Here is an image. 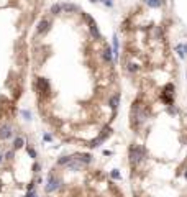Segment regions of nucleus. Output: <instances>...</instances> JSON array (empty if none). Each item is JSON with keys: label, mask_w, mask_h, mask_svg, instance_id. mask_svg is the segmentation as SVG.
<instances>
[{"label": "nucleus", "mask_w": 187, "mask_h": 197, "mask_svg": "<svg viewBox=\"0 0 187 197\" xmlns=\"http://www.w3.org/2000/svg\"><path fill=\"white\" fill-rule=\"evenodd\" d=\"M130 118H132V126H140L143 121H146L148 118V107L143 105V102L140 99L133 102L132 112H130Z\"/></svg>", "instance_id": "1"}, {"label": "nucleus", "mask_w": 187, "mask_h": 197, "mask_svg": "<svg viewBox=\"0 0 187 197\" xmlns=\"http://www.w3.org/2000/svg\"><path fill=\"white\" fill-rule=\"evenodd\" d=\"M128 156H130V163L133 166H136V164H140V163H143L146 159V151L140 145H132L130 151H128Z\"/></svg>", "instance_id": "2"}, {"label": "nucleus", "mask_w": 187, "mask_h": 197, "mask_svg": "<svg viewBox=\"0 0 187 197\" xmlns=\"http://www.w3.org/2000/svg\"><path fill=\"white\" fill-rule=\"evenodd\" d=\"M110 135H112V128H110V126H105V128H103V130L100 131V135H99V137H97L95 140H94V141L90 143V146H92V148L100 146L102 143L105 141V140H107L108 137H110Z\"/></svg>", "instance_id": "3"}, {"label": "nucleus", "mask_w": 187, "mask_h": 197, "mask_svg": "<svg viewBox=\"0 0 187 197\" xmlns=\"http://www.w3.org/2000/svg\"><path fill=\"white\" fill-rule=\"evenodd\" d=\"M36 86H38V91H40L41 94H45V95H49V94H51L49 81H48L46 77H38V81H36Z\"/></svg>", "instance_id": "4"}, {"label": "nucleus", "mask_w": 187, "mask_h": 197, "mask_svg": "<svg viewBox=\"0 0 187 197\" xmlns=\"http://www.w3.org/2000/svg\"><path fill=\"white\" fill-rule=\"evenodd\" d=\"M56 189H59V179L49 172V176H48V182H46V192H54Z\"/></svg>", "instance_id": "5"}, {"label": "nucleus", "mask_w": 187, "mask_h": 197, "mask_svg": "<svg viewBox=\"0 0 187 197\" xmlns=\"http://www.w3.org/2000/svg\"><path fill=\"white\" fill-rule=\"evenodd\" d=\"M13 137V128L12 125H2L0 126V140H8V138Z\"/></svg>", "instance_id": "6"}, {"label": "nucleus", "mask_w": 187, "mask_h": 197, "mask_svg": "<svg viewBox=\"0 0 187 197\" xmlns=\"http://www.w3.org/2000/svg\"><path fill=\"white\" fill-rule=\"evenodd\" d=\"M49 28H51V20L49 18H43V20H40V23H38V33H40V35L48 33Z\"/></svg>", "instance_id": "7"}, {"label": "nucleus", "mask_w": 187, "mask_h": 197, "mask_svg": "<svg viewBox=\"0 0 187 197\" xmlns=\"http://www.w3.org/2000/svg\"><path fill=\"white\" fill-rule=\"evenodd\" d=\"M66 166H67V169H69V171H81L84 164H82V163L79 161L76 156H72V158H71V161L67 163Z\"/></svg>", "instance_id": "8"}, {"label": "nucleus", "mask_w": 187, "mask_h": 197, "mask_svg": "<svg viewBox=\"0 0 187 197\" xmlns=\"http://www.w3.org/2000/svg\"><path fill=\"white\" fill-rule=\"evenodd\" d=\"M74 156H76L82 164H90L92 163V154H89V153H77Z\"/></svg>", "instance_id": "9"}, {"label": "nucleus", "mask_w": 187, "mask_h": 197, "mask_svg": "<svg viewBox=\"0 0 187 197\" xmlns=\"http://www.w3.org/2000/svg\"><path fill=\"white\" fill-rule=\"evenodd\" d=\"M61 8L67 13H72V12H79V7L74 5V3H61Z\"/></svg>", "instance_id": "10"}, {"label": "nucleus", "mask_w": 187, "mask_h": 197, "mask_svg": "<svg viewBox=\"0 0 187 197\" xmlns=\"http://www.w3.org/2000/svg\"><path fill=\"white\" fill-rule=\"evenodd\" d=\"M118 104H120V95L118 94H115V95L110 97V100H108V105H110L112 110H116V107H118Z\"/></svg>", "instance_id": "11"}, {"label": "nucleus", "mask_w": 187, "mask_h": 197, "mask_svg": "<svg viewBox=\"0 0 187 197\" xmlns=\"http://www.w3.org/2000/svg\"><path fill=\"white\" fill-rule=\"evenodd\" d=\"M103 59H105L107 62H112V61H113V51H112L110 46H107L105 49H103Z\"/></svg>", "instance_id": "12"}, {"label": "nucleus", "mask_w": 187, "mask_h": 197, "mask_svg": "<svg viewBox=\"0 0 187 197\" xmlns=\"http://www.w3.org/2000/svg\"><path fill=\"white\" fill-rule=\"evenodd\" d=\"M149 8H159L162 5V0H143Z\"/></svg>", "instance_id": "13"}, {"label": "nucleus", "mask_w": 187, "mask_h": 197, "mask_svg": "<svg viewBox=\"0 0 187 197\" xmlns=\"http://www.w3.org/2000/svg\"><path fill=\"white\" fill-rule=\"evenodd\" d=\"M25 146V138L23 137H16L15 140H13V148L15 150H20V148Z\"/></svg>", "instance_id": "14"}, {"label": "nucleus", "mask_w": 187, "mask_h": 197, "mask_svg": "<svg viewBox=\"0 0 187 197\" xmlns=\"http://www.w3.org/2000/svg\"><path fill=\"white\" fill-rule=\"evenodd\" d=\"M90 35L95 38V40H100V31H99V26L95 25V21L90 25Z\"/></svg>", "instance_id": "15"}, {"label": "nucleus", "mask_w": 187, "mask_h": 197, "mask_svg": "<svg viewBox=\"0 0 187 197\" xmlns=\"http://www.w3.org/2000/svg\"><path fill=\"white\" fill-rule=\"evenodd\" d=\"M62 8H61V3H54V5H51V15H59Z\"/></svg>", "instance_id": "16"}, {"label": "nucleus", "mask_w": 187, "mask_h": 197, "mask_svg": "<svg viewBox=\"0 0 187 197\" xmlns=\"http://www.w3.org/2000/svg\"><path fill=\"white\" fill-rule=\"evenodd\" d=\"M161 99H162V102H164L166 105H171V104H172V95H169V94L161 92Z\"/></svg>", "instance_id": "17"}, {"label": "nucleus", "mask_w": 187, "mask_h": 197, "mask_svg": "<svg viewBox=\"0 0 187 197\" xmlns=\"http://www.w3.org/2000/svg\"><path fill=\"white\" fill-rule=\"evenodd\" d=\"M72 156H61L59 159H58V166H66L67 163L71 161Z\"/></svg>", "instance_id": "18"}, {"label": "nucleus", "mask_w": 187, "mask_h": 197, "mask_svg": "<svg viewBox=\"0 0 187 197\" xmlns=\"http://www.w3.org/2000/svg\"><path fill=\"white\" fill-rule=\"evenodd\" d=\"M176 53H177V56H179L181 59H184V58H186V53H184V45H177L176 46Z\"/></svg>", "instance_id": "19"}, {"label": "nucleus", "mask_w": 187, "mask_h": 197, "mask_svg": "<svg viewBox=\"0 0 187 197\" xmlns=\"http://www.w3.org/2000/svg\"><path fill=\"white\" fill-rule=\"evenodd\" d=\"M162 92H164V94L172 95V94H174V86H172V84H166V86H164V89H162Z\"/></svg>", "instance_id": "20"}, {"label": "nucleus", "mask_w": 187, "mask_h": 197, "mask_svg": "<svg viewBox=\"0 0 187 197\" xmlns=\"http://www.w3.org/2000/svg\"><path fill=\"white\" fill-rule=\"evenodd\" d=\"M110 176L113 177V179H116V181H120V179H121V174L118 172V169H113V171L110 172Z\"/></svg>", "instance_id": "21"}, {"label": "nucleus", "mask_w": 187, "mask_h": 197, "mask_svg": "<svg viewBox=\"0 0 187 197\" xmlns=\"http://www.w3.org/2000/svg\"><path fill=\"white\" fill-rule=\"evenodd\" d=\"M26 151H28V156H30V158H33V159H36V150H35V148L28 146V150H26Z\"/></svg>", "instance_id": "22"}, {"label": "nucleus", "mask_w": 187, "mask_h": 197, "mask_svg": "<svg viewBox=\"0 0 187 197\" xmlns=\"http://www.w3.org/2000/svg\"><path fill=\"white\" fill-rule=\"evenodd\" d=\"M21 115L25 120H31V112L30 110H21Z\"/></svg>", "instance_id": "23"}, {"label": "nucleus", "mask_w": 187, "mask_h": 197, "mask_svg": "<svg viewBox=\"0 0 187 197\" xmlns=\"http://www.w3.org/2000/svg\"><path fill=\"white\" fill-rule=\"evenodd\" d=\"M128 71H130V72H136L138 71V66L133 64V62H132V64H128Z\"/></svg>", "instance_id": "24"}, {"label": "nucleus", "mask_w": 187, "mask_h": 197, "mask_svg": "<svg viewBox=\"0 0 187 197\" xmlns=\"http://www.w3.org/2000/svg\"><path fill=\"white\" fill-rule=\"evenodd\" d=\"M82 15H84V18H86V21L89 23V25H92V23H94V18H92L90 15H87V13H82Z\"/></svg>", "instance_id": "25"}, {"label": "nucleus", "mask_w": 187, "mask_h": 197, "mask_svg": "<svg viewBox=\"0 0 187 197\" xmlns=\"http://www.w3.org/2000/svg\"><path fill=\"white\" fill-rule=\"evenodd\" d=\"M102 2H103L105 7H113V2H112V0H102Z\"/></svg>", "instance_id": "26"}, {"label": "nucleus", "mask_w": 187, "mask_h": 197, "mask_svg": "<svg viewBox=\"0 0 187 197\" xmlns=\"http://www.w3.org/2000/svg\"><path fill=\"white\" fill-rule=\"evenodd\" d=\"M5 158L10 161V159H13V151H7V154H5Z\"/></svg>", "instance_id": "27"}, {"label": "nucleus", "mask_w": 187, "mask_h": 197, "mask_svg": "<svg viewBox=\"0 0 187 197\" xmlns=\"http://www.w3.org/2000/svg\"><path fill=\"white\" fill-rule=\"evenodd\" d=\"M33 171H35V172L40 171V164H38V163H35V164H33Z\"/></svg>", "instance_id": "28"}, {"label": "nucleus", "mask_w": 187, "mask_h": 197, "mask_svg": "<svg viewBox=\"0 0 187 197\" xmlns=\"http://www.w3.org/2000/svg\"><path fill=\"white\" fill-rule=\"evenodd\" d=\"M43 140H45V141H51V135H45V137H43Z\"/></svg>", "instance_id": "29"}, {"label": "nucleus", "mask_w": 187, "mask_h": 197, "mask_svg": "<svg viewBox=\"0 0 187 197\" xmlns=\"http://www.w3.org/2000/svg\"><path fill=\"white\" fill-rule=\"evenodd\" d=\"M33 187H35V182H30L28 184V191H33Z\"/></svg>", "instance_id": "30"}, {"label": "nucleus", "mask_w": 187, "mask_h": 197, "mask_svg": "<svg viewBox=\"0 0 187 197\" xmlns=\"http://www.w3.org/2000/svg\"><path fill=\"white\" fill-rule=\"evenodd\" d=\"M184 53H187V45H184Z\"/></svg>", "instance_id": "31"}, {"label": "nucleus", "mask_w": 187, "mask_h": 197, "mask_svg": "<svg viewBox=\"0 0 187 197\" xmlns=\"http://www.w3.org/2000/svg\"><path fill=\"white\" fill-rule=\"evenodd\" d=\"M2 159H3V156H2V154H0V164H2Z\"/></svg>", "instance_id": "32"}, {"label": "nucleus", "mask_w": 187, "mask_h": 197, "mask_svg": "<svg viewBox=\"0 0 187 197\" xmlns=\"http://www.w3.org/2000/svg\"><path fill=\"white\" fill-rule=\"evenodd\" d=\"M184 176H186V179H187V171H186V172H184Z\"/></svg>", "instance_id": "33"}, {"label": "nucleus", "mask_w": 187, "mask_h": 197, "mask_svg": "<svg viewBox=\"0 0 187 197\" xmlns=\"http://www.w3.org/2000/svg\"><path fill=\"white\" fill-rule=\"evenodd\" d=\"M90 2H99V0H90Z\"/></svg>", "instance_id": "34"}, {"label": "nucleus", "mask_w": 187, "mask_h": 197, "mask_svg": "<svg viewBox=\"0 0 187 197\" xmlns=\"http://www.w3.org/2000/svg\"><path fill=\"white\" fill-rule=\"evenodd\" d=\"M186 76H187V74H186Z\"/></svg>", "instance_id": "35"}]
</instances>
